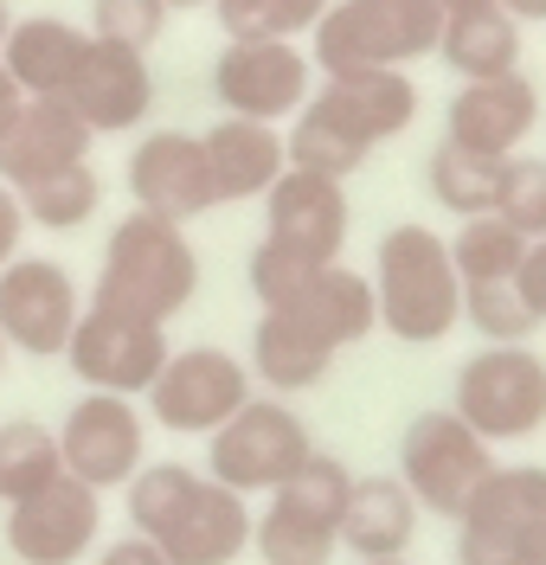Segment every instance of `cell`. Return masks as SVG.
Segmentation results:
<instances>
[{
	"label": "cell",
	"instance_id": "cell-25",
	"mask_svg": "<svg viewBox=\"0 0 546 565\" xmlns=\"http://www.w3.org/2000/svg\"><path fill=\"white\" fill-rule=\"evenodd\" d=\"M90 33H77L72 20H52V13H33V20H13L7 39H0V65L7 77L26 90V97H65L77 58H84Z\"/></svg>",
	"mask_w": 546,
	"mask_h": 565
},
{
	"label": "cell",
	"instance_id": "cell-8",
	"mask_svg": "<svg viewBox=\"0 0 546 565\" xmlns=\"http://www.w3.org/2000/svg\"><path fill=\"white\" fill-rule=\"evenodd\" d=\"M457 565H540L546 559V469L540 462H495L470 508L450 521Z\"/></svg>",
	"mask_w": 546,
	"mask_h": 565
},
{
	"label": "cell",
	"instance_id": "cell-46",
	"mask_svg": "<svg viewBox=\"0 0 546 565\" xmlns=\"http://www.w3.org/2000/svg\"><path fill=\"white\" fill-rule=\"evenodd\" d=\"M540 565H546V559H540Z\"/></svg>",
	"mask_w": 546,
	"mask_h": 565
},
{
	"label": "cell",
	"instance_id": "cell-13",
	"mask_svg": "<svg viewBox=\"0 0 546 565\" xmlns=\"http://www.w3.org/2000/svg\"><path fill=\"white\" fill-rule=\"evenodd\" d=\"M315 90V58L296 39H225L213 58V97L225 116L251 122H290Z\"/></svg>",
	"mask_w": 546,
	"mask_h": 565
},
{
	"label": "cell",
	"instance_id": "cell-14",
	"mask_svg": "<svg viewBox=\"0 0 546 565\" xmlns=\"http://www.w3.org/2000/svg\"><path fill=\"white\" fill-rule=\"evenodd\" d=\"M58 457L65 476L90 489H129L148 462V412L116 392H77V405L58 418Z\"/></svg>",
	"mask_w": 546,
	"mask_h": 565
},
{
	"label": "cell",
	"instance_id": "cell-33",
	"mask_svg": "<svg viewBox=\"0 0 546 565\" xmlns=\"http://www.w3.org/2000/svg\"><path fill=\"white\" fill-rule=\"evenodd\" d=\"M495 218H508L514 232L527 238V245H540L546 238V154H508L502 161V180H495Z\"/></svg>",
	"mask_w": 546,
	"mask_h": 565
},
{
	"label": "cell",
	"instance_id": "cell-20",
	"mask_svg": "<svg viewBox=\"0 0 546 565\" xmlns=\"http://www.w3.org/2000/svg\"><path fill=\"white\" fill-rule=\"evenodd\" d=\"M58 104L77 109V122H84L90 136H129V129H142L148 109H154V71H148V52L90 39Z\"/></svg>",
	"mask_w": 546,
	"mask_h": 565
},
{
	"label": "cell",
	"instance_id": "cell-4",
	"mask_svg": "<svg viewBox=\"0 0 546 565\" xmlns=\"http://www.w3.org/2000/svg\"><path fill=\"white\" fill-rule=\"evenodd\" d=\"M193 296H200V250L186 238V225L154 218V212H129V218L109 225L104 264H97V282H90L97 309L174 321Z\"/></svg>",
	"mask_w": 546,
	"mask_h": 565
},
{
	"label": "cell",
	"instance_id": "cell-45",
	"mask_svg": "<svg viewBox=\"0 0 546 565\" xmlns=\"http://www.w3.org/2000/svg\"><path fill=\"white\" fill-rule=\"evenodd\" d=\"M7 353H13V348H7V341H0V366H7Z\"/></svg>",
	"mask_w": 546,
	"mask_h": 565
},
{
	"label": "cell",
	"instance_id": "cell-42",
	"mask_svg": "<svg viewBox=\"0 0 546 565\" xmlns=\"http://www.w3.org/2000/svg\"><path fill=\"white\" fill-rule=\"evenodd\" d=\"M174 7L186 13V7H213V0H168V13H174Z\"/></svg>",
	"mask_w": 546,
	"mask_h": 565
},
{
	"label": "cell",
	"instance_id": "cell-34",
	"mask_svg": "<svg viewBox=\"0 0 546 565\" xmlns=\"http://www.w3.org/2000/svg\"><path fill=\"white\" fill-rule=\"evenodd\" d=\"M463 321L482 341H534L540 321L521 302V282H463Z\"/></svg>",
	"mask_w": 546,
	"mask_h": 565
},
{
	"label": "cell",
	"instance_id": "cell-24",
	"mask_svg": "<svg viewBox=\"0 0 546 565\" xmlns=\"http://www.w3.org/2000/svg\"><path fill=\"white\" fill-rule=\"evenodd\" d=\"M283 316H296L328 353L361 348L366 334L379 328V309H373V277L366 270H347V264H328L296 289L290 302H277Z\"/></svg>",
	"mask_w": 546,
	"mask_h": 565
},
{
	"label": "cell",
	"instance_id": "cell-5",
	"mask_svg": "<svg viewBox=\"0 0 546 565\" xmlns=\"http://www.w3.org/2000/svg\"><path fill=\"white\" fill-rule=\"evenodd\" d=\"M443 7L437 0H328L309 33V58L322 77L341 71H411L437 58Z\"/></svg>",
	"mask_w": 546,
	"mask_h": 565
},
{
	"label": "cell",
	"instance_id": "cell-35",
	"mask_svg": "<svg viewBox=\"0 0 546 565\" xmlns=\"http://www.w3.org/2000/svg\"><path fill=\"white\" fill-rule=\"evenodd\" d=\"M168 33V0H90V39L148 52Z\"/></svg>",
	"mask_w": 546,
	"mask_h": 565
},
{
	"label": "cell",
	"instance_id": "cell-9",
	"mask_svg": "<svg viewBox=\"0 0 546 565\" xmlns=\"http://www.w3.org/2000/svg\"><path fill=\"white\" fill-rule=\"evenodd\" d=\"M309 457H315L309 424L296 418L290 398H270V392H251L206 437V476L225 482V489H238L245 501L251 494H277Z\"/></svg>",
	"mask_w": 546,
	"mask_h": 565
},
{
	"label": "cell",
	"instance_id": "cell-38",
	"mask_svg": "<svg viewBox=\"0 0 546 565\" xmlns=\"http://www.w3.org/2000/svg\"><path fill=\"white\" fill-rule=\"evenodd\" d=\"M97 565H174L154 540H142V533H122V540H109L104 553H97Z\"/></svg>",
	"mask_w": 546,
	"mask_h": 565
},
{
	"label": "cell",
	"instance_id": "cell-3",
	"mask_svg": "<svg viewBox=\"0 0 546 565\" xmlns=\"http://www.w3.org/2000/svg\"><path fill=\"white\" fill-rule=\"evenodd\" d=\"M366 277H373L379 328L399 348H437L463 321V277L450 264V238H437L418 218H405V225H393L379 238Z\"/></svg>",
	"mask_w": 546,
	"mask_h": 565
},
{
	"label": "cell",
	"instance_id": "cell-19",
	"mask_svg": "<svg viewBox=\"0 0 546 565\" xmlns=\"http://www.w3.org/2000/svg\"><path fill=\"white\" fill-rule=\"evenodd\" d=\"M534 129H540V90H534L527 71H502V77L457 84V97L443 104V141H450V148H470L482 161L521 154Z\"/></svg>",
	"mask_w": 546,
	"mask_h": 565
},
{
	"label": "cell",
	"instance_id": "cell-15",
	"mask_svg": "<svg viewBox=\"0 0 546 565\" xmlns=\"http://www.w3.org/2000/svg\"><path fill=\"white\" fill-rule=\"evenodd\" d=\"M84 316L77 277L58 257H13L0 270V341L26 360H65Z\"/></svg>",
	"mask_w": 546,
	"mask_h": 565
},
{
	"label": "cell",
	"instance_id": "cell-11",
	"mask_svg": "<svg viewBox=\"0 0 546 565\" xmlns=\"http://www.w3.org/2000/svg\"><path fill=\"white\" fill-rule=\"evenodd\" d=\"M251 392H257V380L238 353L200 341V348L168 353V366L154 373V386L142 392V405H148V424H161L174 437H213Z\"/></svg>",
	"mask_w": 546,
	"mask_h": 565
},
{
	"label": "cell",
	"instance_id": "cell-37",
	"mask_svg": "<svg viewBox=\"0 0 546 565\" xmlns=\"http://www.w3.org/2000/svg\"><path fill=\"white\" fill-rule=\"evenodd\" d=\"M20 238H26V206H20V193L0 180V270L20 257Z\"/></svg>",
	"mask_w": 546,
	"mask_h": 565
},
{
	"label": "cell",
	"instance_id": "cell-30",
	"mask_svg": "<svg viewBox=\"0 0 546 565\" xmlns=\"http://www.w3.org/2000/svg\"><path fill=\"white\" fill-rule=\"evenodd\" d=\"M495 180H502V161H482L470 148L437 141L431 154H425V186H431L437 206L457 212V218H475V212L495 206Z\"/></svg>",
	"mask_w": 546,
	"mask_h": 565
},
{
	"label": "cell",
	"instance_id": "cell-1",
	"mask_svg": "<svg viewBox=\"0 0 546 565\" xmlns=\"http://www.w3.org/2000/svg\"><path fill=\"white\" fill-rule=\"evenodd\" d=\"M418 122V84L411 71H341L309 90V104L290 116V168L347 180L379 141H399Z\"/></svg>",
	"mask_w": 546,
	"mask_h": 565
},
{
	"label": "cell",
	"instance_id": "cell-16",
	"mask_svg": "<svg viewBox=\"0 0 546 565\" xmlns=\"http://www.w3.org/2000/svg\"><path fill=\"white\" fill-rule=\"evenodd\" d=\"M97 533H104V494L77 476H52L0 521V540L20 565H77L97 546Z\"/></svg>",
	"mask_w": 546,
	"mask_h": 565
},
{
	"label": "cell",
	"instance_id": "cell-41",
	"mask_svg": "<svg viewBox=\"0 0 546 565\" xmlns=\"http://www.w3.org/2000/svg\"><path fill=\"white\" fill-rule=\"evenodd\" d=\"M7 26H13V7H7V0H0V39H7Z\"/></svg>",
	"mask_w": 546,
	"mask_h": 565
},
{
	"label": "cell",
	"instance_id": "cell-43",
	"mask_svg": "<svg viewBox=\"0 0 546 565\" xmlns=\"http://www.w3.org/2000/svg\"><path fill=\"white\" fill-rule=\"evenodd\" d=\"M437 7H443V13H450V7H482V0H437Z\"/></svg>",
	"mask_w": 546,
	"mask_h": 565
},
{
	"label": "cell",
	"instance_id": "cell-27",
	"mask_svg": "<svg viewBox=\"0 0 546 565\" xmlns=\"http://www.w3.org/2000/svg\"><path fill=\"white\" fill-rule=\"evenodd\" d=\"M437 58L457 71L463 84L521 71V20H514L508 7H495V0H482V7H450V13H443V33H437Z\"/></svg>",
	"mask_w": 546,
	"mask_h": 565
},
{
	"label": "cell",
	"instance_id": "cell-31",
	"mask_svg": "<svg viewBox=\"0 0 546 565\" xmlns=\"http://www.w3.org/2000/svg\"><path fill=\"white\" fill-rule=\"evenodd\" d=\"M20 206H26V225H39V232H77L90 212L104 206V180H97L90 161H72L58 174L20 186Z\"/></svg>",
	"mask_w": 546,
	"mask_h": 565
},
{
	"label": "cell",
	"instance_id": "cell-17",
	"mask_svg": "<svg viewBox=\"0 0 546 565\" xmlns=\"http://www.w3.org/2000/svg\"><path fill=\"white\" fill-rule=\"evenodd\" d=\"M264 206V245L290 250L302 264H341L347 232H354V206H347V180L309 174V168H283L277 186L257 200Z\"/></svg>",
	"mask_w": 546,
	"mask_h": 565
},
{
	"label": "cell",
	"instance_id": "cell-6",
	"mask_svg": "<svg viewBox=\"0 0 546 565\" xmlns=\"http://www.w3.org/2000/svg\"><path fill=\"white\" fill-rule=\"evenodd\" d=\"M450 412L482 444H527L546 430V353L534 341H482L457 366Z\"/></svg>",
	"mask_w": 546,
	"mask_h": 565
},
{
	"label": "cell",
	"instance_id": "cell-23",
	"mask_svg": "<svg viewBox=\"0 0 546 565\" xmlns=\"http://www.w3.org/2000/svg\"><path fill=\"white\" fill-rule=\"evenodd\" d=\"M206 161H213V186L218 206H238V200H264L277 174L290 168V148L277 122H251V116H218L206 129Z\"/></svg>",
	"mask_w": 546,
	"mask_h": 565
},
{
	"label": "cell",
	"instance_id": "cell-18",
	"mask_svg": "<svg viewBox=\"0 0 546 565\" xmlns=\"http://www.w3.org/2000/svg\"><path fill=\"white\" fill-rule=\"evenodd\" d=\"M129 200H136V212L174 218V225L206 218L218 206L206 141L193 129H154V136H142L136 154H129Z\"/></svg>",
	"mask_w": 546,
	"mask_h": 565
},
{
	"label": "cell",
	"instance_id": "cell-36",
	"mask_svg": "<svg viewBox=\"0 0 546 565\" xmlns=\"http://www.w3.org/2000/svg\"><path fill=\"white\" fill-rule=\"evenodd\" d=\"M521 302H527V309H534V321H540L546 328V238L540 245H527V257H521Z\"/></svg>",
	"mask_w": 546,
	"mask_h": 565
},
{
	"label": "cell",
	"instance_id": "cell-39",
	"mask_svg": "<svg viewBox=\"0 0 546 565\" xmlns=\"http://www.w3.org/2000/svg\"><path fill=\"white\" fill-rule=\"evenodd\" d=\"M20 109H26V90H20V84L7 77V65H0V136L20 122Z\"/></svg>",
	"mask_w": 546,
	"mask_h": 565
},
{
	"label": "cell",
	"instance_id": "cell-29",
	"mask_svg": "<svg viewBox=\"0 0 546 565\" xmlns=\"http://www.w3.org/2000/svg\"><path fill=\"white\" fill-rule=\"evenodd\" d=\"M521 257H527V238L514 232L508 218H495V212L463 218L457 238H450V264H457L463 282H514L521 277Z\"/></svg>",
	"mask_w": 546,
	"mask_h": 565
},
{
	"label": "cell",
	"instance_id": "cell-40",
	"mask_svg": "<svg viewBox=\"0 0 546 565\" xmlns=\"http://www.w3.org/2000/svg\"><path fill=\"white\" fill-rule=\"evenodd\" d=\"M495 7H508L521 26H534V20H546V0H495Z\"/></svg>",
	"mask_w": 546,
	"mask_h": 565
},
{
	"label": "cell",
	"instance_id": "cell-21",
	"mask_svg": "<svg viewBox=\"0 0 546 565\" xmlns=\"http://www.w3.org/2000/svg\"><path fill=\"white\" fill-rule=\"evenodd\" d=\"M425 508L411 501L399 476H354L347 501H341V553L361 559H411Z\"/></svg>",
	"mask_w": 546,
	"mask_h": 565
},
{
	"label": "cell",
	"instance_id": "cell-26",
	"mask_svg": "<svg viewBox=\"0 0 546 565\" xmlns=\"http://www.w3.org/2000/svg\"><path fill=\"white\" fill-rule=\"evenodd\" d=\"M245 366H251V380L270 392V398H296V392L322 386L328 366H334V353H328L296 316L264 309L257 328H251V353H245Z\"/></svg>",
	"mask_w": 546,
	"mask_h": 565
},
{
	"label": "cell",
	"instance_id": "cell-2",
	"mask_svg": "<svg viewBox=\"0 0 546 565\" xmlns=\"http://www.w3.org/2000/svg\"><path fill=\"white\" fill-rule=\"evenodd\" d=\"M129 533L154 540L174 565H238L251 553L257 508L186 462H142L129 482Z\"/></svg>",
	"mask_w": 546,
	"mask_h": 565
},
{
	"label": "cell",
	"instance_id": "cell-32",
	"mask_svg": "<svg viewBox=\"0 0 546 565\" xmlns=\"http://www.w3.org/2000/svg\"><path fill=\"white\" fill-rule=\"evenodd\" d=\"M328 0H213L225 39H309Z\"/></svg>",
	"mask_w": 546,
	"mask_h": 565
},
{
	"label": "cell",
	"instance_id": "cell-44",
	"mask_svg": "<svg viewBox=\"0 0 546 565\" xmlns=\"http://www.w3.org/2000/svg\"><path fill=\"white\" fill-rule=\"evenodd\" d=\"M361 565H411V559H361Z\"/></svg>",
	"mask_w": 546,
	"mask_h": 565
},
{
	"label": "cell",
	"instance_id": "cell-28",
	"mask_svg": "<svg viewBox=\"0 0 546 565\" xmlns=\"http://www.w3.org/2000/svg\"><path fill=\"white\" fill-rule=\"evenodd\" d=\"M52 476H65L58 430L39 424V418H7L0 424V508L26 501V494L45 489Z\"/></svg>",
	"mask_w": 546,
	"mask_h": 565
},
{
	"label": "cell",
	"instance_id": "cell-22",
	"mask_svg": "<svg viewBox=\"0 0 546 565\" xmlns=\"http://www.w3.org/2000/svg\"><path fill=\"white\" fill-rule=\"evenodd\" d=\"M90 141L97 136L77 122V109H65L58 97H26L20 122L0 136V180L20 193V186L58 174L72 161H90Z\"/></svg>",
	"mask_w": 546,
	"mask_h": 565
},
{
	"label": "cell",
	"instance_id": "cell-7",
	"mask_svg": "<svg viewBox=\"0 0 546 565\" xmlns=\"http://www.w3.org/2000/svg\"><path fill=\"white\" fill-rule=\"evenodd\" d=\"M347 482H354V469L341 457H328V450H315L283 489L264 494V508L251 521V553L264 565H334Z\"/></svg>",
	"mask_w": 546,
	"mask_h": 565
},
{
	"label": "cell",
	"instance_id": "cell-10",
	"mask_svg": "<svg viewBox=\"0 0 546 565\" xmlns=\"http://www.w3.org/2000/svg\"><path fill=\"white\" fill-rule=\"evenodd\" d=\"M489 469H495V444H482L470 424L443 405V412H418V418L405 424L399 469H393V476L411 489V501H418L425 514L457 521V514L470 508V494L489 482Z\"/></svg>",
	"mask_w": 546,
	"mask_h": 565
},
{
	"label": "cell",
	"instance_id": "cell-12",
	"mask_svg": "<svg viewBox=\"0 0 546 565\" xmlns=\"http://www.w3.org/2000/svg\"><path fill=\"white\" fill-rule=\"evenodd\" d=\"M168 321H142L122 316V309H97L84 302V316L72 328V348H65V366L77 373L84 392H116V398H142L154 386V373L168 366Z\"/></svg>",
	"mask_w": 546,
	"mask_h": 565
}]
</instances>
